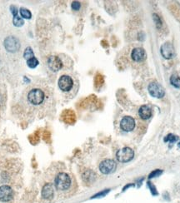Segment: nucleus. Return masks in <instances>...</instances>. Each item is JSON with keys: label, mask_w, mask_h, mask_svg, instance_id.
I'll return each mask as SVG.
<instances>
[{"label": "nucleus", "mask_w": 180, "mask_h": 203, "mask_svg": "<svg viewBox=\"0 0 180 203\" xmlns=\"http://www.w3.org/2000/svg\"><path fill=\"white\" fill-rule=\"evenodd\" d=\"M13 23L16 27H21L24 25V20L21 17H19V15H16V16H13Z\"/></svg>", "instance_id": "obj_19"}, {"label": "nucleus", "mask_w": 180, "mask_h": 203, "mask_svg": "<svg viewBox=\"0 0 180 203\" xmlns=\"http://www.w3.org/2000/svg\"><path fill=\"white\" fill-rule=\"evenodd\" d=\"M179 139V136H175L174 134H168L165 137H164V142H170V143H174L175 142H177Z\"/></svg>", "instance_id": "obj_18"}, {"label": "nucleus", "mask_w": 180, "mask_h": 203, "mask_svg": "<svg viewBox=\"0 0 180 203\" xmlns=\"http://www.w3.org/2000/svg\"><path fill=\"white\" fill-rule=\"evenodd\" d=\"M13 197V191L9 186L3 185L0 186V201L2 202H9Z\"/></svg>", "instance_id": "obj_9"}, {"label": "nucleus", "mask_w": 180, "mask_h": 203, "mask_svg": "<svg viewBox=\"0 0 180 203\" xmlns=\"http://www.w3.org/2000/svg\"><path fill=\"white\" fill-rule=\"evenodd\" d=\"M108 192H109V189H108V190H104V191H101V192L97 193L96 195H94L93 197H92V198H98V197H105L106 195H107Z\"/></svg>", "instance_id": "obj_23"}, {"label": "nucleus", "mask_w": 180, "mask_h": 203, "mask_svg": "<svg viewBox=\"0 0 180 203\" xmlns=\"http://www.w3.org/2000/svg\"><path fill=\"white\" fill-rule=\"evenodd\" d=\"M178 146H179V148H180V142L178 143Z\"/></svg>", "instance_id": "obj_27"}, {"label": "nucleus", "mask_w": 180, "mask_h": 203, "mask_svg": "<svg viewBox=\"0 0 180 203\" xmlns=\"http://www.w3.org/2000/svg\"><path fill=\"white\" fill-rule=\"evenodd\" d=\"M19 12H20V15H21L22 18H24V19H29L32 17L31 12H30L28 9H27V8H21L20 10H19Z\"/></svg>", "instance_id": "obj_16"}, {"label": "nucleus", "mask_w": 180, "mask_h": 203, "mask_svg": "<svg viewBox=\"0 0 180 203\" xmlns=\"http://www.w3.org/2000/svg\"><path fill=\"white\" fill-rule=\"evenodd\" d=\"M148 90L152 97L157 98H162L165 94L164 88L158 82H153L149 84Z\"/></svg>", "instance_id": "obj_5"}, {"label": "nucleus", "mask_w": 180, "mask_h": 203, "mask_svg": "<svg viewBox=\"0 0 180 203\" xmlns=\"http://www.w3.org/2000/svg\"><path fill=\"white\" fill-rule=\"evenodd\" d=\"M54 195V188L52 183H46L42 189V197L45 200H51Z\"/></svg>", "instance_id": "obj_13"}, {"label": "nucleus", "mask_w": 180, "mask_h": 203, "mask_svg": "<svg viewBox=\"0 0 180 203\" xmlns=\"http://www.w3.org/2000/svg\"><path fill=\"white\" fill-rule=\"evenodd\" d=\"M54 186L58 191L64 192L68 191L72 186V178L69 174L66 173H59L54 179Z\"/></svg>", "instance_id": "obj_1"}, {"label": "nucleus", "mask_w": 180, "mask_h": 203, "mask_svg": "<svg viewBox=\"0 0 180 203\" xmlns=\"http://www.w3.org/2000/svg\"><path fill=\"white\" fill-rule=\"evenodd\" d=\"M80 3L79 2H77V1H74L72 3V8L74 10H79L80 8Z\"/></svg>", "instance_id": "obj_25"}, {"label": "nucleus", "mask_w": 180, "mask_h": 203, "mask_svg": "<svg viewBox=\"0 0 180 203\" xmlns=\"http://www.w3.org/2000/svg\"><path fill=\"white\" fill-rule=\"evenodd\" d=\"M120 127L124 132H131L135 127V121L132 117L125 116L123 117L120 123Z\"/></svg>", "instance_id": "obj_10"}, {"label": "nucleus", "mask_w": 180, "mask_h": 203, "mask_svg": "<svg viewBox=\"0 0 180 203\" xmlns=\"http://www.w3.org/2000/svg\"><path fill=\"white\" fill-rule=\"evenodd\" d=\"M163 173V171L162 170H159V169H157V170H154V172L149 174V178H153V177H159Z\"/></svg>", "instance_id": "obj_21"}, {"label": "nucleus", "mask_w": 180, "mask_h": 203, "mask_svg": "<svg viewBox=\"0 0 180 203\" xmlns=\"http://www.w3.org/2000/svg\"><path fill=\"white\" fill-rule=\"evenodd\" d=\"M170 82L174 87L180 89V77L178 75H172L170 78Z\"/></svg>", "instance_id": "obj_15"}, {"label": "nucleus", "mask_w": 180, "mask_h": 203, "mask_svg": "<svg viewBox=\"0 0 180 203\" xmlns=\"http://www.w3.org/2000/svg\"><path fill=\"white\" fill-rule=\"evenodd\" d=\"M58 87L63 92H69L74 87V79L68 75H63L58 79Z\"/></svg>", "instance_id": "obj_4"}, {"label": "nucleus", "mask_w": 180, "mask_h": 203, "mask_svg": "<svg viewBox=\"0 0 180 203\" xmlns=\"http://www.w3.org/2000/svg\"><path fill=\"white\" fill-rule=\"evenodd\" d=\"M48 66L54 72L60 70L63 67V62L58 56H51L48 60Z\"/></svg>", "instance_id": "obj_11"}, {"label": "nucleus", "mask_w": 180, "mask_h": 203, "mask_svg": "<svg viewBox=\"0 0 180 203\" xmlns=\"http://www.w3.org/2000/svg\"><path fill=\"white\" fill-rule=\"evenodd\" d=\"M116 157L119 162H128L133 158L134 152L130 148H124L118 150Z\"/></svg>", "instance_id": "obj_3"}, {"label": "nucleus", "mask_w": 180, "mask_h": 203, "mask_svg": "<svg viewBox=\"0 0 180 203\" xmlns=\"http://www.w3.org/2000/svg\"><path fill=\"white\" fill-rule=\"evenodd\" d=\"M24 57L25 59H27V60H28V59H30V58L34 57V53H33V49H32L30 47H28L25 49L24 53Z\"/></svg>", "instance_id": "obj_17"}, {"label": "nucleus", "mask_w": 180, "mask_h": 203, "mask_svg": "<svg viewBox=\"0 0 180 203\" xmlns=\"http://www.w3.org/2000/svg\"><path fill=\"white\" fill-rule=\"evenodd\" d=\"M154 22H155L157 28H160L162 26L161 19H159V17H158L157 14H154Z\"/></svg>", "instance_id": "obj_22"}, {"label": "nucleus", "mask_w": 180, "mask_h": 203, "mask_svg": "<svg viewBox=\"0 0 180 203\" xmlns=\"http://www.w3.org/2000/svg\"><path fill=\"white\" fill-rule=\"evenodd\" d=\"M10 9H11V12L13 14V16H16L18 15V8L15 6H11L10 7Z\"/></svg>", "instance_id": "obj_26"}, {"label": "nucleus", "mask_w": 180, "mask_h": 203, "mask_svg": "<svg viewBox=\"0 0 180 203\" xmlns=\"http://www.w3.org/2000/svg\"><path fill=\"white\" fill-rule=\"evenodd\" d=\"M131 57L133 59V61L138 62L144 61L146 59V58H147V54H146V52L143 48H134L132 51Z\"/></svg>", "instance_id": "obj_12"}, {"label": "nucleus", "mask_w": 180, "mask_h": 203, "mask_svg": "<svg viewBox=\"0 0 180 203\" xmlns=\"http://www.w3.org/2000/svg\"><path fill=\"white\" fill-rule=\"evenodd\" d=\"M3 45L7 51L10 53H15L20 48V43H19V39L13 36L7 37L4 40Z\"/></svg>", "instance_id": "obj_6"}, {"label": "nucleus", "mask_w": 180, "mask_h": 203, "mask_svg": "<svg viewBox=\"0 0 180 203\" xmlns=\"http://www.w3.org/2000/svg\"><path fill=\"white\" fill-rule=\"evenodd\" d=\"M27 64L30 68H34L38 65V59L35 57H33L30 59L27 60Z\"/></svg>", "instance_id": "obj_20"}, {"label": "nucleus", "mask_w": 180, "mask_h": 203, "mask_svg": "<svg viewBox=\"0 0 180 203\" xmlns=\"http://www.w3.org/2000/svg\"><path fill=\"white\" fill-rule=\"evenodd\" d=\"M148 186H149V189H150V191H151V192H152V194L154 195V196H157L158 193V191H157V190H156V187L154 186V185L152 184L151 182H148Z\"/></svg>", "instance_id": "obj_24"}, {"label": "nucleus", "mask_w": 180, "mask_h": 203, "mask_svg": "<svg viewBox=\"0 0 180 203\" xmlns=\"http://www.w3.org/2000/svg\"><path fill=\"white\" fill-rule=\"evenodd\" d=\"M138 114L141 118L146 120V119H149V117L152 116V110L149 107L146 106V105H143L139 108Z\"/></svg>", "instance_id": "obj_14"}, {"label": "nucleus", "mask_w": 180, "mask_h": 203, "mask_svg": "<svg viewBox=\"0 0 180 203\" xmlns=\"http://www.w3.org/2000/svg\"><path fill=\"white\" fill-rule=\"evenodd\" d=\"M45 98L44 92L39 88H33L28 94V100L33 105H40Z\"/></svg>", "instance_id": "obj_2"}, {"label": "nucleus", "mask_w": 180, "mask_h": 203, "mask_svg": "<svg viewBox=\"0 0 180 203\" xmlns=\"http://www.w3.org/2000/svg\"><path fill=\"white\" fill-rule=\"evenodd\" d=\"M116 162L112 159H105L99 164L100 172L104 174H110L116 169Z\"/></svg>", "instance_id": "obj_7"}, {"label": "nucleus", "mask_w": 180, "mask_h": 203, "mask_svg": "<svg viewBox=\"0 0 180 203\" xmlns=\"http://www.w3.org/2000/svg\"><path fill=\"white\" fill-rule=\"evenodd\" d=\"M162 56L166 58V59H170L174 58L175 55V50H174V45L170 42H166L161 46L160 48Z\"/></svg>", "instance_id": "obj_8"}]
</instances>
